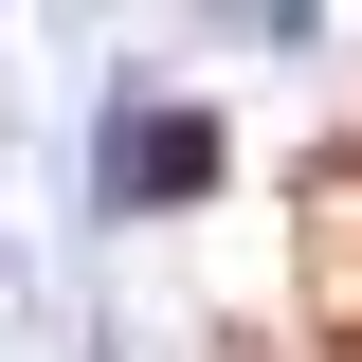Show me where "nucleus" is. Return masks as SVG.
<instances>
[{
  "instance_id": "obj_1",
  "label": "nucleus",
  "mask_w": 362,
  "mask_h": 362,
  "mask_svg": "<svg viewBox=\"0 0 362 362\" xmlns=\"http://www.w3.org/2000/svg\"><path fill=\"white\" fill-rule=\"evenodd\" d=\"M199 181H218V109H181V90H145V73L90 109V218H163Z\"/></svg>"
}]
</instances>
